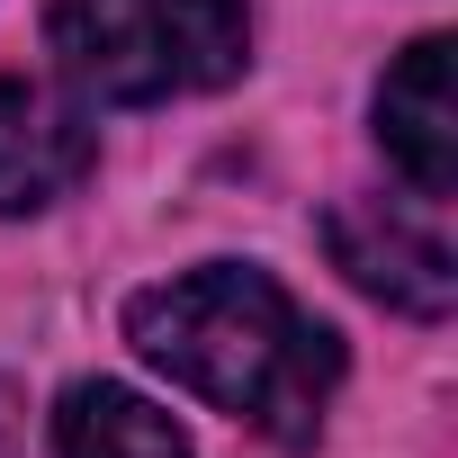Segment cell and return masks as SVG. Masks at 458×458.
<instances>
[{
  "label": "cell",
  "instance_id": "1",
  "mask_svg": "<svg viewBox=\"0 0 458 458\" xmlns=\"http://www.w3.org/2000/svg\"><path fill=\"white\" fill-rule=\"evenodd\" d=\"M126 342L162 377H180L189 395L252 422L279 449H306L333 413V386H342V333L315 324L252 261H207V270L144 288L126 306Z\"/></svg>",
  "mask_w": 458,
  "mask_h": 458
},
{
  "label": "cell",
  "instance_id": "2",
  "mask_svg": "<svg viewBox=\"0 0 458 458\" xmlns=\"http://www.w3.org/2000/svg\"><path fill=\"white\" fill-rule=\"evenodd\" d=\"M46 46L81 99L153 108L189 90H225L252 64L243 0H55Z\"/></svg>",
  "mask_w": 458,
  "mask_h": 458
},
{
  "label": "cell",
  "instance_id": "3",
  "mask_svg": "<svg viewBox=\"0 0 458 458\" xmlns=\"http://www.w3.org/2000/svg\"><path fill=\"white\" fill-rule=\"evenodd\" d=\"M324 243L351 270V288H369L395 315H449L458 306V243H449V198H342L324 216Z\"/></svg>",
  "mask_w": 458,
  "mask_h": 458
},
{
  "label": "cell",
  "instance_id": "4",
  "mask_svg": "<svg viewBox=\"0 0 458 458\" xmlns=\"http://www.w3.org/2000/svg\"><path fill=\"white\" fill-rule=\"evenodd\" d=\"M99 162V135L46 81H0V216H37L72 198Z\"/></svg>",
  "mask_w": 458,
  "mask_h": 458
},
{
  "label": "cell",
  "instance_id": "5",
  "mask_svg": "<svg viewBox=\"0 0 458 458\" xmlns=\"http://www.w3.org/2000/svg\"><path fill=\"white\" fill-rule=\"evenodd\" d=\"M449 37H422L377 81V144L422 198H458V99H449Z\"/></svg>",
  "mask_w": 458,
  "mask_h": 458
},
{
  "label": "cell",
  "instance_id": "6",
  "mask_svg": "<svg viewBox=\"0 0 458 458\" xmlns=\"http://www.w3.org/2000/svg\"><path fill=\"white\" fill-rule=\"evenodd\" d=\"M55 449L64 458H189L171 413L144 404L135 386H108V377H90L55 404Z\"/></svg>",
  "mask_w": 458,
  "mask_h": 458
},
{
  "label": "cell",
  "instance_id": "7",
  "mask_svg": "<svg viewBox=\"0 0 458 458\" xmlns=\"http://www.w3.org/2000/svg\"><path fill=\"white\" fill-rule=\"evenodd\" d=\"M0 458H28V413H19V386L0 377Z\"/></svg>",
  "mask_w": 458,
  "mask_h": 458
}]
</instances>
